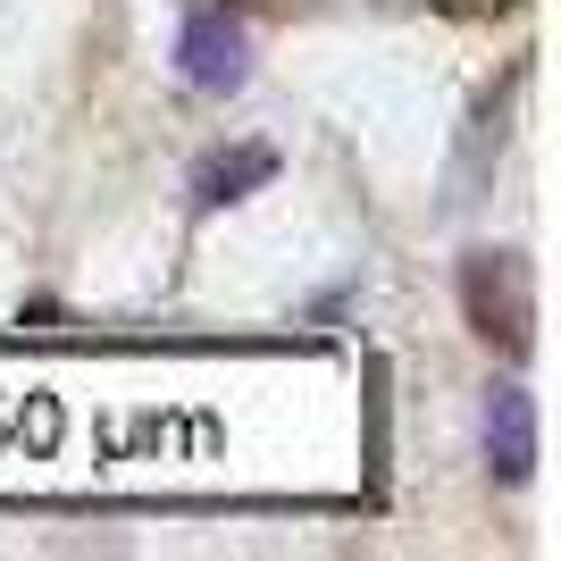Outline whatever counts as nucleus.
Wrapping results in <instances>:
<instances>
[{"label":"nucleus","mask_w":561,"mask_h":561,"mask_svg":"<svg viewBox=\"0 0 561 561\" xmlns=\"http://www.w3.org/2000/svg\"><path fill=\"white\" fill-rule=\"evenodd\" d=\"M461 319L478 344H494L503 360L537 352V294H528V260L519 252H469L461 260Z\"/></svg>","instance_id":"1"},{"label":"nucleus","mask_w":561,"mask_h":561,"mask_svg":"<svg viewBox=\"0 0 561 561\" xmlns=\"http://www.w3.org/2000/svg\"><path fill=\"white\" fill-rule=\"evenodd\" d=\"M176 68H185L193 93H234L243 68H252V43H243V25H234L227 9H202V18H185V34H176Z\"/></svg>","instance_id":"2"},{"label":"nucleus","mask_w":561,"mask_h":561,"mask_svg":"<svg viewBox=\"0 0 561 561\" xmlns=\"http://www.w3.org/2000/svg\"><path fill=\"white\" fill-rule=\"evenodd\" d=\"M486 461L512 486L537 469V402H528V386H494L486 394Z\"/></svg>","instance_id":"3"},{"label":"nucleus","mask_w":561,"mask_h":561,"mask_svg":"<svg viewBox=\"0 0 561 561\" xmlns=\"http://www.w3.org/2000/svg\"><path fill=\"white\" fill-rule=\"evenodd\" d=\"M277 176V151L268 142H243V151H218V160H202V176H193V202L202 210H218V202H243L252 185H268Z\"/></svg>","instance_id":"4"}]
</instances>
